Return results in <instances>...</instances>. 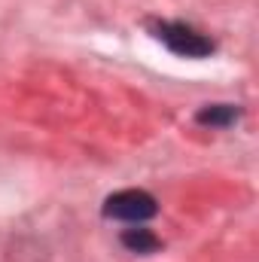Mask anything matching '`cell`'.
Here are the masks:
<instances>
[{"mask_svg":"<svg viewBox=\"0 0 259 262\" xmlns=\"http://www.w3.org/2000/svg\"><path fill=\"white\" fill-rule=\"evenodd\" d=\"M146 28H149V34L168 52H174L180 58H207V55L217 52V40L201 34L189 21H180V18H149Z\"/></svg>","mask_w":259,"mask_h":262,"instance_id":"6da1fadb","label":"cell"},{"mask_svg":"<svg viewBox=\"0 0 259 262\" xmlns=\"http://www.w3.org/2000/svg\"><path fill=\"white\" fill-rule=\"evenodd\" d=\"M241 107L238 104H204L198 113H195V122L198 125H204V128H232L238 119H241Z\"/></svg>","mask_w":259,"mask_h":262,"instance_id":"3957f363","label":"cell"},{"mask_svg":"<svg viewBox=\"0 0 259 262\" xmlns=\"http://www.w3.org/2000/svg\"><path fill=\"white\" fill-rule=\"evenodd\" d=\"M119 241H122V247H125L128 253H137V256H153V253L162 250L159 235H156L153 229H146L143 223H140V226H131V229H122Z\"/></svg>","mask_w":259,"mask_h":262,"instance_id":"277c9868","label":"cell"},{"mask_svg":"<svg viewBox=\"0 0 259 262\" xmlns=\"http://www.w3.org/2000/svg\"><path fill=\"white\" fill-rule=\"evenodd\" d=\"M101 213L107 220L140 226V223H149L159 213V201H156V195H149L146 189H119V192H110L104 198Z\"/></svg>","mask_w":259,"mask_h":262,"instance_id":"7a4b0ae2","label":"cell"}]
</instances>
